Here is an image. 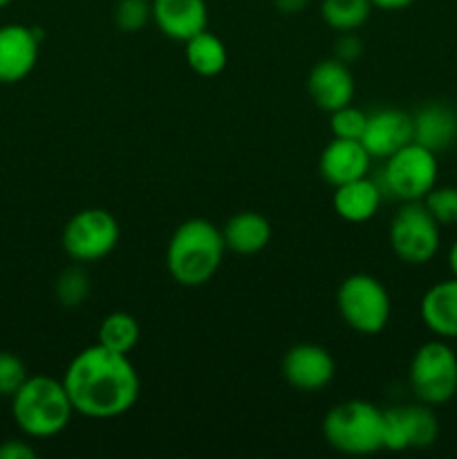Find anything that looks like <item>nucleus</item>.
<instances>
[{
    "mask_svg": "<svg viewBox=\"0 0 457 459\" xmlns=\"http://www.w3.org/2000/svg\"><path fill=\"white\" fill-rule=\"evenodd\" d=\"M222 229L204 218H191L179 224L166 247V269L182 287H202L218 273L222 264Z\"/></svg>",
    "mask_w": 457,
    "mask_h": 459,
    "instance_id": "nucleus-2",
    "label": "nucleus"
},
{
    "mask_svg": "<svg viewBox=\"0 0 457 459\" xmlns=\"http://www.w3.org/2000/svg\"><path fill=\"white\" fill-rule=\"evenodd\" d=\"M72 408L63 381L52 377H27L12 397V417L18 429L31 439H47L63 433L70 424Z\"/></svg>",
    "mask_w": 457,
    "mask_h": 459,
    "instance_id": "nucleus-3",
    "label": "nucleus"
},
{
    "mask_svg": "<svg viewBox=\"0 0 457 459\" xmlns=\"http://www.w3.org/2000/svg\"><path fill=\"white\" fill-rule=\"evenodd\" d=\"M363 54V40L358 39L357 31H339V39L334 40V58L336 61L352 65Z\"/></svg>",
    "mask_w": 457,
    "mask_h": 459,
    "instance_id": "nucleus-30",
    "label": "nucleus"
},
{
    "mask_svg": "<svg viewBox=\"0 0 457 459\" xmlns=\"http://www.w3.org/2000/svg\"><path fill=\"white\" fill-rule=\"evenodd\" d=\"M112 18H115L116 30L134 34L152 21V4L151 0H116Z\"/></svg>",
    "mask_w": 457,
    "mask_h": 459,
    "instance_id": "nucleus-25",
    "label": "nucleus"
},
{
    "mask_svg": "<svg viewBox=\"0 0 457 459\" xmlns=\"http://www.w3.org/2000/svg\"><path fill=\"white\" fill-rule=\"evenodd\" d=\"M0 459H36V451L22 439H7L0 444Z\"/></svg>",
    "mask_w": 457,
    "mask_h": 459,
    "instance_id": "nucleus-31",
    "label": "nucleus"
},
{
    "mask_svg": "<svg viewBox=\"0 0 457 459\" xmlns=\"http://www.w3.org/2000/svg\"><path fill=\"white\" fill-rule=\"evenodd\" d=\"M307 4H309V0H273V7H276V12L287 13V16L305 12V9H307Z\"/></svg>",
    "mask_w": 457,
    "mask_h": 459,
    "instance_id": "nucleus-32",
    "label": "nucleus"
},
{
    "mask_svg": "<svg viewBox=\"0 0 457 459\" xmlns=\"http://www.w3.org/2000/svg\"><path fill=\"white\" fill-rule=\"evenodd\" d=\"M152 22L168 39L186 43L200 31L209 30L206 0H151Z\"/></svg>",
    "mask_w": 457,
    "mask_h": 459,
    "instance_id": "nucleus-15",
    "label": "nucleus"
},
{
    "mask_svg": "<svg viewBox=\"0 0 457 459\" xmlns=\"http://www.w3.org/2000/svg\"><path fill=\"white\" fill-rule=\"evenodd\" d=\"M412 394L426 406H444L457 394V354L448 341L433 339L417 348L408 370Z\"/></svg>",
    "mask_w": 457,
    "mask_h": 459,
    "instance_id": "nucleus-6",
    "label": "nucleus"
},
{
    "mask_svg": "<svg viewBox=\"0 0 457 459\" xmlns=\"http://www.w3.org/2000/svg\"><path fill=\"white\" fill-rule=\"evenodd\" d=\"M40 27L9 22L0 27V83L12 85L27 79L39 61Z\"/></svg>",
    "mask_w": 457,
    "mask_h": 459,
    "instance_id": "nucleus-11",
    "label": "nucleus"
},
{
    "mask_svg": "<svg viewBox=\"0 0 457 459\" xmlns=\"http://www.w3.org/2000/svg\"><path fill=\"white\" fill-rule=\"evenodd\" d=\"M224 245L237 255L260 254L272 240V224L258 211H240L222 227Z\"/></svg>",
    "mask_w": 457,
    "mask_h": 459,
    "instance_id": "nucleus-19",
    "label": "nucleus"
},
{
    "mask_svg": "<svg viewBox=\"0 0 457 459\" xmlns=\"http://www.w3.org/2000/svg\"><path fill=\"white\" fill-rule=\"evenodd\" d=\"M437 220L430 215L424 202H403L401 209L392 215L388 229L390 249L401 263L419 264L430 263L442 245Z\"/></svg>",
    "mask_w": 457,
    "mask_h": 459,
    "instance_id": "nucleus-8",
    "label": "nucleus"
},
{
    "mask_svg": "<svg viewBox=\"0 0 457 459\" xmlns=\"http://www.w3.org/2000/svg\"><path fill=\"white\" fill-rule=\"evenodd\" d=\"M370 0H323L321 16L330 30L357 31L367 22L372 13Z\"/></svg>",
    "mask_w": 457,
    "mask_h": 459,
    "instance_id": "nucleus-22",
    "label": "nucleus"
},
{
    "mask_svg": "<svg viewBox=\"0 0 457 459\" xmlns=\"http://www.w3.org/2000/svg\"><path fill=\"white\" fill-rule=\"evenodd\" d=\"M384 451H408L406 426H403L401 408L399 406L384 411Z\"/></svg>",
    "mask_w": 457,
    "mask_h": 459,
    "instance_id": "nucleus-29",
    "label": "nucleus"
},
{
    "mask_svg": "<svg viewBox=\"0 0 457 459\" xmlns=\"http://www.w3.org/2000/svg\"><path fill=\"white\" fill-rule=\"evenodd\" d=\"M121 229L115 215L106 209H83L63 227V251L74 263H97L110 255L119 245Z\"/></svg>",
    "mask_w": 457,
    "mask_h": 459,
    "instance_id": "nucleus-9",
    "label": "nucleus"
},
{
    "mask_svg": "<svg viewBox=\"0 0 457 459\" xmlns=\"http://www.w3.org/2000/svg\"><path fill=\"white\" fill-rule=\"evenodd\" d=\"M336 309L354 332L375 336L390 323L392 300L379 278L370 273H352L336 290Z\"/></svg>",
    "mask_w": 457,
    "mask_h": 459,
    "instance_id": "nucleus-5",
    "label": "nucleus"
},
{
    "mask_svg": "<svg viewBox=\"0 0 457 459\" xmlns=\"http://www.w3.org/2000/svg\"><path fill=\"white\" fill-rule=\"evenodd\" d=\"M421 202L439 227L457 224V186H435Z\"/></svg>",
    "mask_w": 457,
    "mask_h": 459,
    "instance_id": "nucleus-27",
    "label": "nucleus"
},
{
    "mask_svg": "<svg viewBox=\"0 0 457 459\" xmlns=\"http://www.w3.org/2000/svg\"><path fill=\"white\" fill-rule=\"evenodd\" d=\"M412 142L435 155L448 151L457 142V110L448 103L433 101L412 115Z\"/></svg>",
    "mask_w": 457,
    "mask_h": 459,
    "instance_id": "nucleus-16",
    "label": "nucleus"
},
{
    "mask_svg": "<svg viewBox=\"0 0 457 459\" xmlns=\"http://www.w3.org/2000/svg\"><path fill=\"white\" fill-rule=\"evenodd\" d=\"M280 372L294 390L318 393L334 379L336 361L323 345L296 343L282 357Z\"/></svg>",
    "mask_w": 457,
    "mask_h": 459,
    "instance_id": "nucleus-10",
    "label": "nucleus"
},
{
    "mask_svg": "<svg viewBox=\"0 0 457 459\" xmlns=\"http://www.w3.org/2000/svg\"><path fill=\"white\" fill-rule=\"evenodd\" d=\"M372 7L381 9V12H401V9L410 7L417 0H370Z\"/></svg>",
    "mask_w": 457,
    "mask_h": 459,
    "instance_id": "nucleus-33",
    "label": "nucleus"
},
{
    "mask_svg": "<svg viewBox=\"0 0 457 459\" xmlns=\"http://www.w3.org/2000/svg\"><path fill=\"white\" fill-rule=\"evenodd\" d=\"M437 155L410 142L385 160L381 191L401 202H421L437 186Z\"/></svg>",
    "mask_w": 457,
    "mask_h": 459,
    "instance_id": "nucleus-7",
    "label": "nucleus"
},
{
    "mask_svg": "<svg viewBox=\"0 0 457 459\" xmlns=\"http://www.w3.org/2000/svg\"><path fill=\"white\" fill-rule=\"evenodd\" d=\"M412 142V115L399 108H381L367 115L361 143L372 160H388L390 155Z\"/></svg>",
    "mask_w": 457,
    "mask_h": 459,
    "instance_id": "nucleus-12",
    "label": "nucleus"
},
{
    "mask_svg": "<svg viewBox=\"0 0 457 459\" xmlns=\"http://www.w3.org/2000/svg\"><path fill=\"white\" fill-rule=\"evenodd\" d=\"M381 200H384V191L376 182H372L370 178L354 179V182L341 184L334 188V204L336 215L345 222L361 224L367 222L376 215L379 211Z\"/></svg>",
    "mask_w": 457,
    "mask_h": 459,
    "instance_id": "nucleus-18",
    "label": "nucleus"
},
{
    "mask_svg": "<svg viewBox=\"0 0 457 459\" xmlns=\"http://www.w3.org/2000/svg\"><path fill=\"white\" fill-rule=\"evenodd\" d=\"M354 74L349 65L336 61L334 56L316 63L309 70L307 76V92L314 106L321 108L323 112H334L339 108L348 106L354 99Z\"/></svg>",
    "mask_w": 457,
    "mask_h": 459,
    "instance_id": "nucleus-13",
    "label": "nucleus"
},
{
    "mask_svg": "<svg viewBox=\"0 0 457 459\" xmlns=\"http://www.w3.org/2000/svg\"><path fill=\"white\" fill-rule=\"evenodd\" d=\"M72 408L90 420H115L137 403L142 379L128 354L103 345L81 350L63 375Z\"/></svg>",
    "mask_w": 457,
    "mask_h": 459,
    "instance_id": "nucleus-1",
    "label": "nucleus"
},
{
    "mask_svg": "<svg viewBox=\"0 0 457 459\" xmlns=\"http://www.w3.org/2000/svg\"><path fill=\"white\" fill-rule=\"evenodd\" d=\"M401 408L403 426H406L408 448H430L439 437V420L433 406L426 403H412Z\"/></svg>",
    "mask_w": 457,
    "mask_h": 459,
    "instance_id": "nucleus-23",
    "label": "nucleus"
},
{
    "mask_svg": "<svg viewBox=\"0 0 457 459\" xmlns=\"http://www.w3.org/2000/svg\"><path fill=\"white\" fill-rule=\"evenodd\" d=\"M184 58H186V65L191 67L195 74L218 76L222 74L224 67H227L228 52L227 45H224L218 36L211 34L209 30H204L184 43Z\"/></svg>",
    "mask_w": 457,
    "mask_h": 459,
    "instance_id": "nucleus-20",
    "label": "nucleus"
},
{
    "mask_svg": "<svg viewBox=\"0 0 457 459\" xmlns=\"http://www.w3.org/2000/svg\"><path fill=\"white\" fill-rule=\"evenodd\" d=\"M366 124H367V112H363L361 108L352 106V103L330 112V130L332 134L339 139H358V142H361Z\"/></svg>",
    "mask_w": 457,
    "mask_h": 459,
    "instance_id": "nucleus-26",
    "label": "nucleus"
},
{
    "mask_svg": "<svg viewBox=\"0 0 457 459\" xmlns=\"http://www.w3.org/2000/svg\"><path fill=\"white\" fill-rule=\"evenodd\" d=\"M27 381V368L16 354L0 352V397H13Z\"/></svg>",
    "mask_w": 457,
    "mask_h": 459,
    "instance_id": "nucleus-28",
    "label": "nucleus"
},
{
    "mask_svg": "<svg viewBox=\"0 0 457 459\" xmlns=\"http://www.w3.org/2000/svg\"><path fill=\"white\" fill-rule=\"evenodd\" d=\"M12 3H13V0H0V9L7 7V4H12Z\"/></svg>",
    "mask_w": 457,
    "mask_h": 459,
    "instance_id": "nucleus-35",
    "label": "nucleus"
},
{
    "mask_svg": "<svg viewBox=\"0 0 457 459\" xmlns=\"http://www.w3.org/2000/svg\"><path fill=\"white\" fill-rule=\"evenodd\" d=\"M323 437L343 455L384 451V411L366 399L341 402L323 420Z\"/></svg>",
    "mask_w": 457,
    "mask_h": 459,
    "instance_id": "nucleus-4",
    "label": "nucleus"
},
{
    "mask_svg": "<svg viewBox=\"0 0 457 459\" xmlns=\"http://www.w3.org/2000/svg\"><path fill=\"white\" fill-rule=\"evenodd\" d=\"M54 294L63 307H79L88 300L90 296V276L83 267L74 264L58 273L56 285H54Z\"/></svg>",
    "mask_w": 457,
    "mask_h": 459,
    "instance_id": "nucleus-24",
    "label": "nucleus"
},
{
    "mask_svg": "<svg viewBox=\"0 0 457 459\" xmlns=\"http://www.w3.org/2000/svg\"><path fill=\"white\" fill-rule=\"evenodd\" d=\"M419 314L424 325L437 339H457V278L442 281L430 287L419 303Z\"/></svg>",
    "mask_w": 457,
    "mask_h": 459,
    "instance_id": "nucleus-17",
    "label": "nucleus"
},
{
    "mask_svg": "<svg viewBox=\"0 0 457 459\" xmlns=\"http://www.w3.org/2000/svg\"><path fill=\"white\" fill-rule=\"evenodd\" d=\"M372 155L358 139L334 137L318 157V173L330 186L354 182L370 173Z\"/></svg>",
    "mask_w": 457,
    "mask_h": 459,
    "instance_id": "nucleus-14",
    "label": "nucleus"
},
{
    "mask_svg": "<svg viewBox=\"0 0 457 459\" xmlns=\"http://www.w3.org/2000/svg\"><path fill=\"white\" fill-rule=\"evenodd\" d=\"M448 267H451L453 278H457V240L453 242L451 249H448Z\"/></svg>",
    "mask_w": 457,
    "mask_h": 459,
    "instance_id": "nucleus-34",
    "label": "nucleus"
},
{
    "mask_svg": "<svg viewBox=\"0 0 457 459\" xmlns=\"http://www.w3.org/2000/svg\"><path fill=\"white\" fill-rule=\"evenodd\" d=\"M142 339L137 318L128 312H112L99 325V345L119 354H130Z\"/></svg>",
    "mask_w": 457,
    "mask_h": 459,
    "instance_id": "nucleus-21",
    "label": "nucleus"
}]
</instances>
